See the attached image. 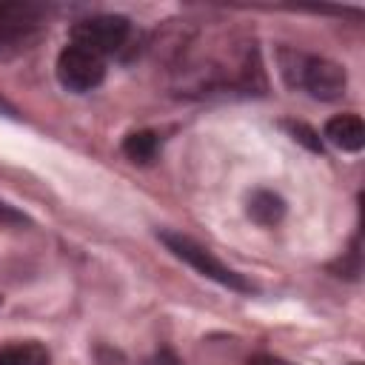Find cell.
<instances>
[{"instance_id":"1","label":"cell","mask_w":365,"mask_h":365,"mask_svg":"<svg viewBox=\"0 0 365 365\" xmlns=\"http://www.w3.org/2000/svg\"><path fill=\"white\" fill-rule=\"evenodd\" d=\"M279 71L288 86L294 88L302 86L311 97L325 100V103L339 100L348 88L345 68L328 57H311V54H299L291 48H279Z\"/></svg>"},{"instance_id":"2","label":"cell","mask_w":365,"mask_h":365,"mask_svg":"<svg viewBox=\"0 0 365 365\" xmlns=\"http://www.w3.org/2000/svg\"><path fill=\"white\" fill-rule=\"evenodd\" d=\"M48 9L31 0H0V57L29 51L46 31Z\"/></svg>"},{"instance_id":"3","label":"cell","mask_w":365,"mask_h":365,"mask_svg":"<svg viewBox=\"0 0 365 365\" xmlns=\"http://www.w3.org/2000/svg\"><path fill=\"white\" fill-rule=\"evenodd\" d=\"M157 237H160V242H163L177 259L188 262L197 274H202V277L220 282L222 288L237 291V294H254V291H257V285H254L251 279H245L240 271L228 268L222 259H217V257H214L205 245H200L197 240H191V237H185V234H180V231H157Z\"/></svg>"},{"instance_id":"4","label":"cell","mask_w":365,"mask_h":365,"mask_svg":"<svg viewBox=\"0 0 365 365\" xmlns=\"http://www.w3.org/2000/svg\"><path fill=\"white\" fill-rule=\"evenodd\" d=\"M128 31H131L128 17H123V14H94V17H83V20L74 23L71 43L106 57V54H114L125 46Z\"/></svg>"},{"instance_id":"5","label":"cell","mask_w":365,"mask_h":365,"mask_svg":"<svg viewBox=\"0 0 365 365\" xmlns=\"http://www.w3.org/2000/svg\"><path fill=\"white\" fill-rule=\"evenodd\" d=\"M57 80L63 88L74 91V94H86L91 88H97L106 77V60L83 46H66L60 54H57Z\"/></svg>"},{"instance_id":"6","label":"cell","mask_w":365,"mask_h":365,"mask_svg":"<svg viewBox=\"0 0 365 365\" xmlns=\"http://www.w3.org/2000/svg\"><path fill=\"white\" fill-rule=\"evenodd\" d=\"M325 137L342 151H359L365 145V123L359 114H336L325 123Z\"/></svg>"},{"instance_id":"7","label":"cell","mask_w":365,"mask_h":365,"mask_svg":"<svg viewBox=\"0 0 365 365\" xmlns=\"http://www.w3.org/2000/svg\"><path fill=\"white\" fill-rule=\"evenodd\" d=\"M248 217L257 222V225H262V228H274V225H279L282 222V217H285V200L277 194V191H271V188H257L251 197H248Z\"/></svg>"},{"instance_id":"8","label":"cell","mask_w":365,"mask_h":365,"mask_svg":"<svg viewBox=\"0 0 365 365\" xmlns=\"http://www.w3.org/2000/svg\"><path fill=\"white\" fill-rule=\"evenodd\" d=\"M160 151V134L151 131V128H140V131H131L125 134L123 140V154L137 163V165H148Z\"/></svg>"},{"instance_id":"9","label":"cell","mask_w":365,"mask_h":365,"mask_svg":"<svg viewBox=\"0 0 365 365\" xmlns=\"http://www.w3.org/2000/svg\"><path fill=\"white\" fill-rule=\"evenodd\" d=\"M48 362H51L48 348L34 339L0 348V365H48Z\"/></svg>"},{"instance_id":"10","label":"cell","mask_w":365,"mask_h":365,"mask_svg":"<svg viewBox=\"0 0 365 365\" xmlns=\"http://www.w3.org/2000/svg\"><path fill=\"white\" fill-rule=\"evenodd\" d=\"M285 128H288V134H291L297 143H302L305 148H311V151H319V154H322V143H319V137H317V131H314V128H308L305 123H285Z\"/></svg>"},{"instance_id":"11","label":"cell","mask_w":365,"mask_h":365,"mask_svg":"<svg viewBox=\"0 0 365 365\" xmlns=\"http://www.w3.org/2000/svg\"><path fill=\"white\" fill-rule=\"evenodd\" d=\"M26 222H29V217L20 208H14L11 202L0 200V225H26Z\"/></svg>"},{"instance_id":"12","label":"cell","mask_w":365,"mask_h":365,"mask_svg":"<svg viewBox=\"0 0 365 365\" xmlns=\"http://www.w3.org/2000/svg\"><path fill=\"white\" fill-rule=\"evenodd\" d=\"M151 365H185L171 348H160L157 354H154V359H151Z\"/></svg>"},{"instance_id":"13","label":"cell","mask_w":365,"mask_h":365,"mask_svg":"<svg viewBox=\"0 0 365 365\" xmlns=\"http://www.w3.org/2000/svg\"><path fill=\"white\" fill-rule=\"evenodd\" d=\"M248 365H294V362H288L282 356H274V354H257V356L248 359Z\"/></svg>"},{"instance_id":"14","label":"cell","mask_w":365,"mask_h":365,"mask_svg":"<svg viewBox=\"0 0 365 365\" xmlns=\"http://www.w3.org/2000/svg\"><path fill=\"white\" fill-rule=\"evenodd\" d=\"M0 114H6V117H17V108H14L6 97H0Z\"/></svg>"},{"instance_id":"15","label":"cell","mask_w":365,"mask_h":365,"mask_svg":"<svg viewBox=\"0 0 365 365\" xmlns=\"http://www.w3.org/2000/svg\"><path fill=\"white\" fill-rule=\"evenodd\" d=\"M354 365H359V362H354Z\"/></svg>"},{"instance_id":"16","label":"cell","mask_w":365,"mask_h":365,"mask_svg":"<svg viewBox=\"0 0 365 365\" xmlns=\"http://www.w3.org/2000/svg\"><path fill=\"white\" fill-rule=\"evenodd\" d=\"M0 302H3V297H0Z\"/></svg>"}]
</instances>
